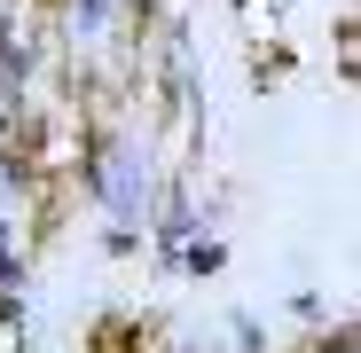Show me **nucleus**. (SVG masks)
<instances>
[{
    "label": "nucleus",
    "mask_w": 361,
    "mask_h": 353,
    "mask_svg": "<svg viewBox=\"0 0 361 353\" xmlns=\"http://www.w3.org/2000/svg\"><path fill=\"white\" fill-rule=\"evenodd\" d=\"M94 353H142V330L134 322H102L94 330Z\"/></svg>",
    "instance_id": "1"
},
{
    "label": "nucleus",
    "mask_w": 361,
    "mask_h": 353,
    "mask_svg": "<svg viewBox=\"0 0 361 353\" xmlns=\"http://www.w3.org/2000/svg\"><path fill=\"white\" fill-rule=\"evenodd\" d=\"M0 283H8V244H0Z\"/></svg>",
    "instance_id": "2"
}]
</instances>
